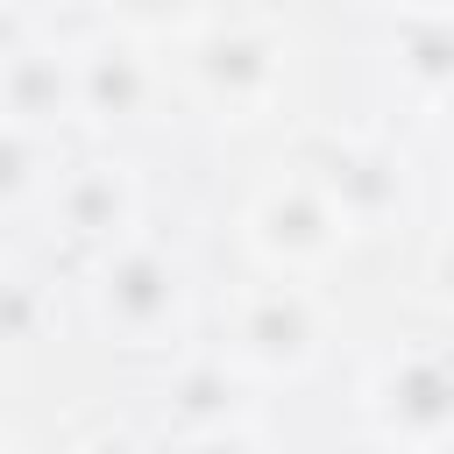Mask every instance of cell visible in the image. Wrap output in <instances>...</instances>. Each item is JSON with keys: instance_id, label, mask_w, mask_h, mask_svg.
Segmentation results:
<instances>
[{"instance_id": "277c9868", "label": "cell", "mask_w": 454, "mask_h": 454, "mask_svg": "<svg viewBox=\"0 0 454 454\" xmlns=\"http://www.w3.org/2000/svg\"><path fill=\"white\" fill-rule=\"evenodd\" d=\"M369 411L383 419L390 440H419V447H440V426H447V376L433 355H397L376 383H369Z\"/></svg>"}, {"instance_id": "6da1fadb", "label": "cell", "mask_w": 454, "mask_h": 454, "mask_svg": "<svg viewBox=\"0 0 454 454\" xmlns=\"http://www.w3.org/2000/svg\"><path fill=\"white\" fill-rule=\"evenodd\" d=\"M340 213L305 184V177H291V184H270L255 206H248V241H255V255L277 270V284H298L305 270H319L333 248H340Z\"/></svg>"}, {"instance_id": "7a4b0ae2", "label": "cell", "mask_w": 454, "mask_h": 454, "mask_svg": "<svg viewBox=\"0 0 454 454\" xmlns=\"http://www.w3.org/2000/svg\"><path fill=\"white\" fill-rule=\"evenodd\" d=\"M99 312L128 348H163V333H177L184 312V270L163 248H121L99 270Z\"/></svg>"}, {"instance_id": "5b68a950", "label": "cell", "mask_w": 454, "mask_h": 454, "mask_svg": "<svg viewBox=\"0 0 454 454\" xmlns=\"http://www.w3.org/2000/svg\"><path fill=\"white\" fill-rule=\"evenodd\" d=\"M128 177H114V170H78L71 184H64V199H57V220H64V234L71 241H121V227H128Z\"/></svg>"}, {"instance_id": "ba28073f", "label": "cell", "mask_w": 454, "mask_h": 454, "mask_svg": "<svg viewBox=\"0 0 454 454\" xmlns=\"http://www.w3.org/2000/svg\"><path fill=\"white\" fill-rule=\"evenodd\" d=\"M92 454H106V447H92Z\"/></svg>"}, {"instance_id": "3957f363", "label": "cell", "mask_w": 454, "mask_h": 454, "mask_svg": "<svg viewBox=\"0 0 454 454\" xmlns=\"http://www.w3.org/2000/svg\"><path fill=\"white\" fill-rule=\"evenodd\" d=\"M234 355L241 362H255V369H305L312 355H319V319H312V305H305V291L298 284H262V291H248L241 298V312H234Z\"/></svg>"}, {"instance_id": "52a82bcc", "label": "cell", "mask_w": 454, "mask_h": 454, "mask_svg": "<svg viewBox=\"0 0 454 454\" xmlns=\"http://www.w3.org/2000/svg\"><path fill=\"white\" fill-rule=\"evenodd\" d=\"M0 454H21V447H14V433H7V426H0Z\"/></svg>"}, {"instance_id": "8992f818", "label": "cell", "mask_w": 454, "mask_h": 454, "mask_svg": "<svg viewBox=\"0 0 454 454\" xmlns=\"http://www.w3.org/2000/svg\"><path fill=\"white\" fill-rule=\"evenodd\" d=\"M192 454H255V440H241V433H227V426H220V433H199V440H192Z\"/></svg>"}]
</instances>
